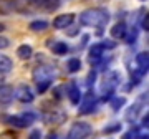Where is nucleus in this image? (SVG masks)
Instances as JSON below:
<instances>
[{"instance_id":"1","label":"nucleus","mask_w":149,"mask_h":139,"mask_svg":"<svg viewBox=\"0 0 149 139\" xmlns=\"http://www.w3.org/2000/svg\"><path fill=\"white\" fill-rule=\"evenodd\" d=\"M109 22V13L106 8H88V10L80 13V25L83 27H96L101 28L106 27V23Z\"/></svg>"},{"instance_id":"2","label":"nucleus","mask_w":149,"mask_h":139,"mask_svg":"<svg viewBox=\"0 0 149 139\" xmlns=\"http://www.w3.org/2000/svg\"><path fill=\"white\" fill-rule=\"evenodd\" d=\"M35 119H37V116L33 113H22V114H7L3 118V123L15 129H23L32 126L35 123Z\"/></svg>"},{"instance_id":"3","label":"nucleus","mask_w":149,"mask_h":139,"mask_svg":"<svg viewBox=\"0 0 149 139\" xmlns=\"http://www.w3.org/2000/svg\"><path fill=\"white\" fill-rule=\"evenodd\" d=\"M91 134H93V128H91L90 123L76 121V123L71 124V128L66 134V139H88Z\"/></svg>"},{"instance_id":"4","label":"nucleus","mask_w":149,"mask_h":139,"mask_svg":"<svg viewBox=\"0 0 149 139\" xmlns=\"http://www.w3.org/2000/svg\"><path fill=\"white\" fill-rule=\"evenodd\" d=\"M55 73H56V70L52 65H38L37 68L33 70V80H35V83H40V81H53Z\"/></svg>"},{"instance_id":"5","label":"nucleus","mask_w":149,"mask_h":139,"mask_svg":"<svg viewBox=\"0 0 149 139\" xmlns=\"http://www.w3.org/2000/svg\"><path fill=\"white\" fill-rule=\"evenodd\" d=\"M119 81H121V75L118 73V71H109L104 75V80H103V95H113L114 90L118 88L119 85Z\"/></svg>"},{"instance_id":"6","label":"nucleus","mask_w":149,"mask_h":139,"mask_svg":"<svg viewBox=\"0 0 149 139\" xmlns=\"http://www.w3.org/2000/svg\"><path fill=\"white\" fill-rule=\"evenodd\" d=\"M66 119V113L63 109H58V108H55V109H50L48 113H45V116H43V121L50 126H58L61 124Z\"/></svg>"},{"instance_id":"7","label":"nucleus","mask_w":149,"mask_h":139,"mask_svg":"<svg viewBox=\"0 0 149 139\" xmlns=\"http://www.w3.org/2000/svg\"><path fill=\"white\" fill-rule=\"evenodd\" d=\"M96 108V96L93 91H88L85 98H81L80 101V114H90L95 111Z\"/></svg>"},{"instance_id":"8","label":"nucleus","mask_w":149,"mask_h":139,"mask_svg":"<svg viewBox=\"0 0 149 139\" xmlns=\"http://www.w3.org/2000/svg\"><path fill=\"white\" fill-rule=\"evenodd\" d=\"M74 22V13H61V15H56L53 18V28L56 30H66L73 25Z\"/></svg>"},{"instance_id":"9","label":"nucleus","mask_w":149,"mask_h":139,"mask_svg":"<svg viewBox=\"0 0 149 139\" xmlns=\"http://www.w3.org/2000/svg\"><path fill=\"white\" fill-rule=\"evenodd\" d=\"M13 98H17L20 103H32L35 99V95L28 85H20L17 90H13Z\"/></svg>"},{"instance_id":"10","label":"nucleus","mask_w":149,"mask_h":139,"mask_svg":"<svg viewBox=\"0 0 149 139\" xmlns=\"http://www.w3.org/2000/svg\"><path fill=\"white\" fill-rule=\"evenodd\" d=\"M27 2L30 5L37 7V8H42L45 12H53L61 5V0H27Z\"/></svg>"},{"instance_id":"11","label":"nucleus","mask_w":149,"mask_h":139,"mask_svg":"<svg viewBox=\"0 0 149 139\" xmlns=\"http://www.w3.org/2000/svg\"><path fill=\"white\" fill-rule=\"evenodd\" d=\"M66 95H68V99L71 101V104H80L81 101V91L80 88H78V85L74 83V81H71L68 86H66Z\"/></svg>"},{"instance_id":"12","label":"nucleus","mask_w":149,"mask_h":139,"mask_svg":"<svg viewBox=\"0 0 149 139\" xmlns=\"http://www.w3.org/2000/svg\"><path fill=\"white\" fill-rule=\"evenodd\" d=\"M13 101V88L10 85H2L0 86V104L8 106Z\"/></svg>"},{"instance_id":"13","label":"nucleus","mask_w":149,"mask_h":139,"mask_svg":"<svg viewBox=\"0 0 149 139\" xmlns=\"http://www.w3.org/2000/svg\"><path fill=\"white\" fill-rule=\"evenodd\" d=\"M136 65H138V73L141 76L148 73V68H149V55H148V51L138 53V56H136Z\"/></svg>"},{"instance_id":"14","label":"nucleus","mask_w":149,"mask_h":139,"mask_svg":"<svg viewBox=\"0 0 149 139\" xmlns=\"http://www.w3.org/2000/svg\"><path fill=\"white\" fill-rule=\"evenodd\" d=\"M109 33H111V37L114 38V40H124L126 33H128V25H126L124 22H118V23L113 25Z\"/></svg>"},{"instance_id":"15","label":"nucleus","mask_w":149,"mask_h":139,"mask_svg":"<svg viewBox=\"0 0 149 139\" xmlns=\"http://www.w3.org/2000/svg\"><path fill=\"white\" fill-rule=\"evenodd\" d=\"M103 53H104L103 47L100 45V43H95V45L90 48V61L91 63H98V61L103 58Z\"/></svg>"},{"instance_id":"16","label":"nucleus","mask_w":149,"mask_h":139,"mask_svg":"<svg viewBox=\"0 0 149 139\" xmlns=\"http://www.w3.org/2000/svg\"><path fill=\"white\" fill-rule=\"evenodd\" d=\"M50 45V48H52V51H53L55 55H66L70 51V47L66 45L65 42H53V43H48Z\"/></svg>"},{"instance_id":"17","label":"nucleus","mask_w":149,"mask_h":139,"mask_svg":"<svg viewBox=\"0 0 149 139\" xmlns=\"http://www.w3.org/2000/svg\"><path fill=\"white\" fill-rule=\"evenodd\" d=\"M12 68H13V61H12L7 55L0 53V73L5 75V73H10Z\"/></svg>"},{"instance_id":"18","label":"nucleus","mask_w":149,"mask_h":139,"mask_svg":"<svg viewBox=\"0 0 149 139\" xmlns=\"http://www.w3.org/2000/svg\"><path fill=\"white\" fill-rule=\"evenodd\" d=\"M17 55H18V58L20 60H30L33 56V48L30 45H20L18 48H17Z\"/></svg>"},{"instance_id":"19","label":"nucleus","mask_w":149,"mask_h":139,"mask_svg":"<svg viewBox=\"0 0 149 139\" xmlns=\"http://www.w3.org/2000/svg\"><path fill=\"white\" fill-rule=\"evenodd\" d=\"M48 27H50V23L47 20H33L30 23V30L32 32H45Z\"/></svg>"},{"instance_id":"20","label":"nucleus","mask_w":149,"mask_h":139,"mask_svg":"<svg viewBox=\"0 0 149 139\" xmlns=\"http://www.w3.org/2000/svg\"><path fill=\"white\" fill-rule=\"evenodd\" d=\"M141 108H143V103H141V98H139V101L134 104V106H131L128 109V113H126V118H128V121H134L136 119V116H138V113L141 111Z\"/></svg>"},{"instance_id":"21","label":"nucleus","mask_w":149,"mask_h":139,"mask_svg":"<svg viewBox=\"0 0 149 139\" xmlns=\"http://www.w3.org/2000/svg\"><path fill=\"white\" fill-rule=\"evenodd\" d=\"M66 70H68L70 73H78V71L81 70L80 58H70L68 63H66Z\"/></svg>"},{"instance_id":"22","label":"nucleus","mask_w":149,"mask_h":139,"mask_svg":"<svg viewBox=\"0 0 149 139\" xmlns=\"http://www.w3.org/2000/svg\"><path fill=\"white\" fill-rule=\"evenodd\" d=\"M109 101H111V108L114 109V111H118V109H121V108L124 106V103H126V98H124V96H119V98H111Z\"/></svg>"},{"instance_id":"23","label":"nucleus","mask_w":149,"mask_h":139,"mask_svg":"<svg viewBox=\"0 0 149 139\" xmlns=\"http://www.w3.org/2000/svg\"><path fill=\"white\" fill-rule=\"evenodd\" d=\"M124 40H126V43H129V45L136 42V40H138V28H134V27L131 28V30H129V33H126Z\"/></svg>"},{"instance_id":"24","label":"nucleus","mask_w":149,"mask_h":139,"mask_svg":"<svg viewBox=\"0 0 149 139\" xmlns=\"http://www.w3.org/2000/svg\"><path fill=\"white\" fill-rule=\"evenodd\" d=\"M52 86V81H40L37 83V91L38 95H43V93H47V90Z\"/></svg>"},{"instance_id":"25","label":"nucleus","mask_w":149,"mask_h":139,"mask_svg":"<svg viewBox=\"0 0 149 139\" xmlns=\"http://www.w3.org/2000/svg\"><path fill=\"white\" fill-rule=\"evenodd\" d=\"M100 45L103 47V50H113L116 47V42H113V40H103Z\"/></svg>"},{"instance_id":"26","label":"nucleus","mask_w":149,"mask_h":139,"mask_svg":"<svg viewBox=\"0 0 149 139\" xmlns=\"http://www.w3.org/2000/svg\"><path fill=\"white\" fill-rule=\"evenodd\" d=\"M141 28H143L144 32H148L149 30V15H148V12L143 15V18H141Z\"/></svg>"},{"instance_id":"27","label":"nucleus","mask_w":149,"mask_h":139,"mask_svg":"<svg viewBox=\"0 0 149 139\" xmlns=\"http://www.w3.org/2000/svg\"><path fill=\"white\" fill-rule=\"evenodd\" d=\"M119 129H121V124L116 123V124H111V126H106V128H104V133H106V134L116 133V131H119Z\"/></svg>"},{"instance_id":"28","label":"nucleus","mask_w":149,"mask_h":139,"mask_svg":"<svg viewBox=\"0 0 149 139\" xmlns=\"http://www.w3.org/2000/svg\"><path fill=\"white\" fill-rule=\"evenodd\" d=\"M10 45V40L7 37H0V50H5L7 47Z\"/></svg>"},{"instance_id":"29","label":"nucleus","mask_w":149,"mask_h":139,"mask_svg":"<svg viewBox=\"0 0 149 139\" xmlns=\"http://www.w3.org/2000/svg\"><path fill=\"white\" fill-rule=\"evenodd\" d=\"M28 139H42V133H40V129H33L32 133H30V136H28Z\"/></svg>"},{"instance_id":"30","label":"nucleus","mask_w":149,"mask_h":139,"mask_svg":"<svg viewBox=\"0 0 149 139\" xmlns=\"http://www.w3.org/2000/svg\"><path fill=\"white\" fill-rule=\"evenodd\" d=\"M95 80H96V71H91L90 75H88V81H86V85H88V86L95 85Z\"/></svg>"},{"instance_id":"31","label":"nucleus","mask_w":149,"mask_h":139,"mask_svg":"<svg viewBox=\"0 0 149 139\" xmlns=\"http://www.w3.org/2000/svg\"><path fill=\"white\" fill-rule=\"evenodd\" d=\"M141 124H143V128L148 129V124H149V116H148V113H146V116H143V121H141Z\"/></svg>"},{"instance_id":"32","label":"nucleus","mask_w":149,"mask_h":139,"mask_svg":"<svg viewBox=\"0 0 149 139\" xmlns=\"http://www.w3.org/2000/svg\"><path fill=\"white\" fill-rule=\"evenodd\" d=\"M121 139H133V134H131V133H126Z\"/></svg>"},{"instance_id":"33","label":"nucleus","mask_w":149,"mask_h":139,"mask_svg":"<svg viewBox=\"0 0 149 139\" xmlns=\"http://www.w3.org/2000/svg\"><path fill=\"white\" fill-rule=\"evenodd\" d=\"M5 23H2V22H0V33H2V32H5Z\"/></svg>"},{"instance_id":"34","label":"nucleus","mask_w":149,"mask_h":139,"mask_svg":"<svg viewBox=\"0 0 149 139\" xmlns=\"http://www.w3.org/2000/svg\"><path fill=\"white\" fill-rule=\"evenodd\" d=\"M47 139H56V134H55V133H50Z\"/></svg>"},{"instance_id":"35","label":"nucleus","mask_w":149,"mask_h":139,"mask_svg":"<svg viewBox=\"0 0 149 139\" xmlns=\"http://www.w3.org/2000/svg\"><path fill=\"white\" fill-rule=\"evenodd\" d=\"M141 139H149V138H148V133H146V134H143V136H141Z\"/></svg>"}]
</instances>
